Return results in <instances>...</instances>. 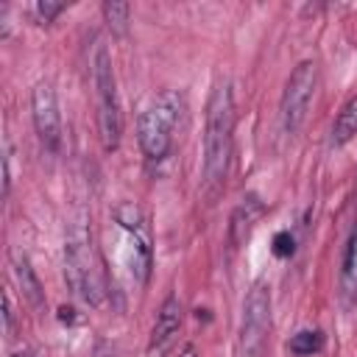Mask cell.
Segmentation results:
<instances>
[{"label":"cell","mask_w":357,"mask_h":357,"mask_svg":"<svg viewBox=\"0 0 357 357\" xmlns=\"http://www.w3.org/2000/svg\"><path fill=\"white\" fill-rule=\"evenodd\" d=\"M234 139V100L229 84H215L206 103V128H204V192L215 198L229 176Z\"/></svg>","instance_id":"6da1fadb"},{"label":"cell","mask_w":357,"mask_h":357,"mask_svg":"<svg viewBox=\"0 0 357 357\" xmlns=\"http://www.w3.org/2000/svg\"><path fill=\"white\" fill-rule=\"evenodd\" d=\"M64 279H67L70 290L89 307L103 304V298H106L103 268H100L98 251H95L92 237L84 223H75L64 240Z\"/></svg>","instance_id":"7a4b0ae2"},{"label":"cell","mask_w":357,"mask_h":357,"mask_svg":"<svg viewBox=\"0 0 357 357\" xmlns=\"http://www.w3.org/2000/svg\"><path fill=\"white\" fill-rule=\"evenodd\" d=\"M89 81L95 92V109H98V131L106 151H114L120 145L123 134V117H120V100H117V84L112 70V56L100 39H95L89 53Z\"/></svg>","instance_id":"3957f363"},{"label":"cell","mask_w":357,"mask_h":357,"mask_svg":"<svg viewBox=\"0 0 357 357\" xmlns=\"http://www.w3.org/2000/svg\"><path fill=\"white\" fill-rule=\"evenodd\" d=\"M184 112V98L173 89H165L159 92L139 114L137 120V139H139V148L142 153L151 159V162H159L170 153V145H173V128L178 123Z\"/></svg>","instance_id":"277c9868"},{"label":"cell","mask_w":357,"mask_h":357,"mask_svg":"<svg viewBox=\"0 0 357 357\" xmlns=\"http://www.w3.org/2000/svg\"><path fill=\"white\" fill-rule=\"evenodd\" d=\"M315 86H318V64L315 61H301L290 73V78L284 84V92H282V103H279L282 128L287 134H296L304 126L312 95H315Z\"/></svg>","instance_id":"5b68a950"},{"label":"cell","mask_w":357,"mask_h":357,"mask_svg":"<svg viewBox=\"0 0 357 357\" xmlns=\"http://www.w3.org/2000/svg\"><path fill=\"white\" fill-rule=\"evenodd\" d=\"M271 329V287L265 279L254 282L243 304L240 324V357H259L265 346V335Z\"/></svg>","instance_id":"8992f818"},{"label":"cell","mask_w":357,"mask_h":357,"mask_svg":"<svg viewBox=\"0 0 357 357\" xmlns=\"http://www.w3.org/2000/svg\"><path fill=\"white\" fill-rule=\"evenodd\" d=\"M114 220L120 223V229L126 231L128 237V245H131V271L139 276V282L148 279V271H151V234H148V223L139 212L137 204L126 201L114 209Z\"/></svg>","instance_id":"52a82bcc"},{"label":"cell","mask_w":357,"mask_h":357,"mask_svg":"<svg viewBox=\"0 0 357 357\" xmlns=\"http://www.w3.org/2000/svg\"><path fill=\"white\" fill-rule=\"evenodd\" d=\"M31 114H33V128L47 151H59L61 145V114H59V100L56 89L50 81H39L31 92Z\"/></svg>","instance_id":"ba28073f"},{"label":"cell","mask_w":357,"mask_h":357,"mask_svg":"<svg viewBox=\"0 0 357 357\" xmlns=\"http://www.w3.org/2000/svg\"><path fill=\"white\" fill-rule=\"evenodd\" d=\"M178 326H181V301H178V296H167L159 307V315H156V324L151 332V343H148V354L156 357L159 351H165L167 343L173 340V335L178 332Z\"/></svg>","instance_id":"9c48e42d"},{"label":"cell","mask_w":357,"mask_h":357,"mask_svg":"<svg viewBox=\"0 0 357 357\" xmlns=\"http://www.w3.org/2000/svg\"><path fill=\"white\" fill-rule=\"evenodd\" d=\"M262 212H265V206H262V201L254 195V192H248L240 204H237V209L231 212V223H229V243L237 248L240 243H245V237L251 234V229H254V223L262 218Z\"/></svg>","instance_id":"30bf717a"},{"label":"cell","mask_w":357,"mask_h":357,"mask_svg":"<svg viewBox=\"0 0 357 357\" xmlns=\"http://www.w3.org/2000/svg\"><path fill=\"white\" fill-rule=\"evenodd\" d=\"M11 271H14V279H17L20 290H22V296L28 298V304L31 307H42L45 304V290H42V284H39V279H36L28 257L20 248L11 251Z\"/></svg>","instance_id":"8fae6325"},{"label":"cell","mask_w":357,"mask_h":357,"mask_svg":"<svg viewBox=\"0 0 357 357\" xmlns=\"http://www.w3.org/2000/svg\"><path fill=\"white\" fill-rule=\"evenodd\" d=\"M340 290H343V301L349 307L357 304V229L351 231L346 257H343V271H340Z\"/></svg>","instance_id":"7c38bea8"},{"label":"cell","mask_w":357,"mask_h":357,"mask_svg":"<svg viewBox=\"0 0 357 357\" xmlns=\"http://www.w3.org/2000/svg\"><path fill=\"white\" fill-rule=\"evenodd\" d=\"M354 134H357V95L340 109V114L335 120V128H332V142L335 145H346Z\"/></svg>","instance_id":"4fadbf2b"},{"label":"cell","mask_w":357,"mask_h":357,"mask_svg":"<svg viewBox=\"0 0 357 357\" xmlns=\"http://www.w3.org/2000/svg\"><path fill=\"white\" fill-rule=\"evenodd\" d=\"M103 20L109 22L112 33L123 36L128 31V22H131V6L120 3V0H109V3H103Z\"/></svg>","instance_id":"5bb4252c"},{"label":"cell","mask_w":357,"mask_h":357,"mask_svg":"<svg viewBox=\"0 0 357 357\" xmlns=\"http://www.w3.org/2000/svg\"><path fill=\"white\" fill-rule=\"evenodd\" d=\"M321 346H324V335H321L318 329H301V332H296V335L290 337V343H287V349H290L296 357H310V354H315Z\"/></svg>","instance_id":"9a60e30c"},{"label":"cell","mask_w":357,"mask_h":357,"mask_svg":"<svg viewBox=\"0 0 357 357\" xmlns=\"http://www.w3.org/2000/svg\"><path fill=\"white\" fill-rule=\"evenodd\" d=\"M61 8H64V3H53V0H39V3H33V14H36V20H39L42 25L53 22V17H56Z\"/></svg>","instance_id":"2e32d148"},{"label":"cell","mask_w":357,"mask_h":357,"mask_svg":"<svg viewBox=\"0 0 357 357\" xmlns=\"http://www.w3.org/2000/svg\"><path fill=\"white\" fill-rule=\"evenodd\" d=\"M273 254L276 257H290L293 254V234L290 231H279L273 237Z\"/></svg>","instance_id":"e0dca14e"},{"label":"cell","mask_w":357,"mask_h":357,"mask_svg":"<svg viewBox=\"0 0 357 357\" xmlns=\"http://www.w3.org/2000/svg\"><path fill=\"white\" fill-rule=\"evenodd\" d=\"M3 324H6V329H11V324H14V312H11V296H8V290H3Z\"/></svg>","instance_id":"ac0fdd59"},{"label":"cell","mask_w":357,"mask_h":357,"mask_svg":"<svg viewBox=\"0 0 357 357\" xmlns=\"http://www.w3.org/2000/svg\"><path fill=\"white\" fill-rule=\"evenodd\" d=\"M59 321H64V324H73V321H75L73 310H70V307H61V310H59Z\"/></svg>","instance_id":"d6986e66"},{"label":"cell","mask_w":357,"mask_h":357,"mask_svg":"<svg viewBox=\"0 0 357 357\" xmlns=\"http://www.w3.org/2000/svg\"><path fill=\"white\" fill-rule=\"evenodd\" d=\"M178 357H198V354H195V346H184Z\"/></svg>","instance_id":"ffe728a7"},{"label":"cell","mask_w":357,"mask_h":357,"mask_svg":"<svg viewBox=\"0 0 357 357\" xmlns=\"http://www.w3.org/2000/svg\"><path fill=\"white\" fill-rule=\"evenodd\" d=\"M11 357H33V354H31V351H28V349H20V351H14V354H11Z\"/></svg>","instance_id":"44dd1931"}]
</instances>
